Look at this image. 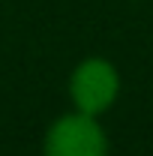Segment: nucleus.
Instances as JSON below:
<instances>
[{
	"label": "nucleus",
	"instance_id": "1",
	"mask_svg": "<svg viewBox=\"0 0 153 156\" xmlns=\"http://www.w3.org/2000/svg\"><path fill=\"white\" fill-rule=\"evenodd\" d=\"M45 156H105V135L90 114H69L51 126Z\"/></svg>",
	"mask_w": 153,
	"mask_h": 156
},
{
	"label": "nucleus",
	"instance_id": "2",
	"mask_svg": "<svg viewBox=\"0 0 153 156\" xmlns=\"http://www.w3.org/2000/svg\"><path fill=\"white\" fill-rule=\"evenodd\" d=\"M117 96V72L105 60H87L72 75V99L81 114L96 117Z\"/></svg>",
	"mask_w": 153,
	"mask_h": 156
}]
</instances>
